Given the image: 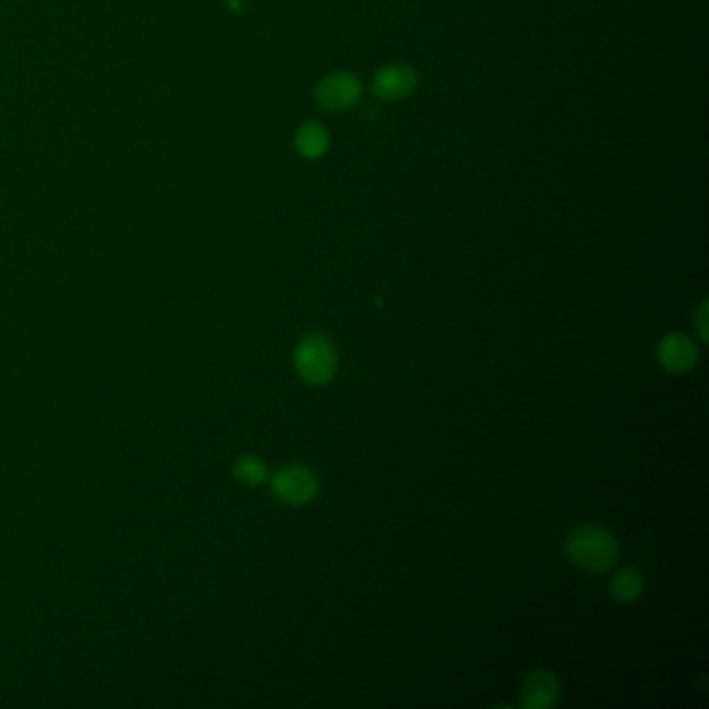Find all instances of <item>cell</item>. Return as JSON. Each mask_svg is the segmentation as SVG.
Segmentation results:
<instances>
[{"label":"cell","instance_id":"1","mask_svg":"<svg viewBox=\"0 0 709 709\" xmlns=\"http://www.w3.org/2000/svg\"><path fill=\"white\" fill-rule=\"evenodd\" d=\"M564 549L570 562L591 572L608 570L610 566H614L620 554L618 539L610 531L591 527V524L572 529L566 537Z\"/></svg>","mask_w":709,"mask_h":709},{"label":"cell","instance_id":"2","mask_svg":"<svg viewBox=\"0 0 709 709\" xmlns=\"http://www.w3.org/2000/svg\"><path fill=\"white\" fill-rule=\"evenodd\" d=\"M298 375L310 385L329 383L337 371V352L329 337L321 333L306 335L294 354Z\"/></svg>","mask_w":709,"mask_h":709},{"label":"cell","instance_id":"3","mask_svg":"<svg viewBox=\"0 0 709 709\" xmlns=\"http://www.w3.org/2000/svg\"><path fill=\"white\" fill-rule=\"evenodd\" d=\"M271 487L281 502L290 506H304L317 497L319 479L310 468L302 464H290L275 472L271 477Z\"/></svg>","mask_w":709,"mask_h":709},{"label":"cell","instance_id":"4","mask_svg":"<svg viewBox=\"0 0 709 709\" xmlns=\"http://www.w3.org/2000/svg\"><path fill=\"white\" fill-rule=\"evenodd\" d=\"M314 98H317L319 107L331 113H341L354 109L362 98V84L354 73L348 71H337L331 73L319 82L317 90H314Z\"/></svg>","mask_w":709,"mask_h":709},{"label":"cell","instance_id":"5","mask_svg":"<svg viewBox=\"0 0 709 709\" xmlns=\"http://www.w3.org/2000/svg\"><path fill=\"white\" fill-rule=\"evenodd\" d=\"M418 84L416 71L410 65L393 63L381 67L373 77V94L383 102H398L414 92Z\"/></svg>","mask_w":709,"mask_h":709},{"label":"cell","instance_id":"6","mask_svg":"<svg viewBox=\"0 0 709 709\" xmlns=\"http://www.w3.org/2000/svg\"><path fill=\"white\" fill-rule=\"evenodd\" d=\"M658 360L670 373H687L697 364L699 350L691 337L682 333H670L660 341Z\"/></svg>","mask_w":709,"mask_h":709},{"label":"cell","instance_id":"7","mask_svg":"<svg viewBox=\"0 0 709 709\" xmlns=\"http://www.w3.org/2000/svg\"><path fill=\"white\" fill-rule=\"evenodd\" d=\"M558 699H560V680L556 678V674L539 670L524 682L520 705L527 709H549L558 703Z\"/></svg>","mask_w":709,"mask_h":709},{"label":"cell","instance_id":"8","mask_svg":"<svg viewBox=\"0 0 709 709\" xmlns=\"http://www.w3.org/2000/svg\"><path fill=\"white\" fill-rule=\"evenodd\" d=\"M329 144H331L329 131L321 123L308 121L296 131V150L300 152V156H304V159L310 161L321 159V156L329 150Z\"/></svg>","mask_w":709,"mask_h":709},{"label":"cell","instance_id":"9","mask_svg":"<svg viewBox=\"0 0 709 709\" xmlns=\"http://www.w3.org/2000/svg\"><path fill=\"white\" fill-rule=\"evenodd\" d=\"M610 593L622 601L630 603L635 601L643 593V576L637 568H622L614 574V579L610 583Z\"/></svg>","mask_w":709,"mask_h":709},{"label":"cell","instance_id":"10","mask_svg":"<svg viewBox=\"0 0 709 709\" xmlns=\"http://www.w3.org/2000/svg\"><path fill=\"white\" fill-rule=\"evenodd\" d=\"M233 475L240 483H244L248 487H256L269 479V470H267L265 462L258 460L256 456H244L235 462Z\"/></svg>","mask_w":709,"mask_h":709},{"label":"cell","instance_id":"11","mask_svg":"<svg viewBox=\"0 0 709 709\" xmlns=\"http://www.w3.org/2000/svg\"><path fill=\"white\" fill-rule=\"evenodd\" d=\"M695 323H697V331H699L701 341H707V302L701 304L697 317H695Z\"/></svg>","mask_w":709,"mask_h":709}]
</instances>
